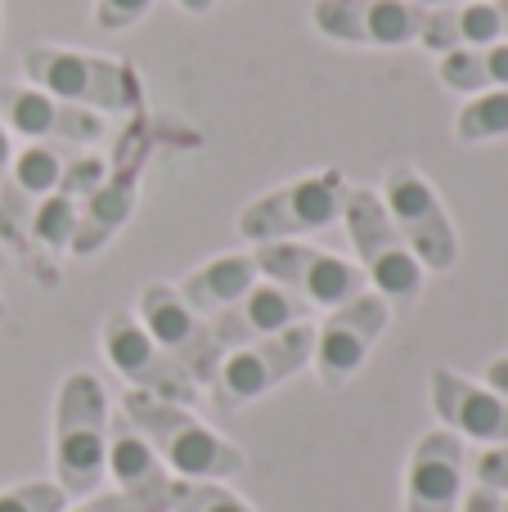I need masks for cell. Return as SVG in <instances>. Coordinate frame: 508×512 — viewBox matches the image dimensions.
<instances>
[{"label":"cell","instance_id":"11","mask_svg":"<svg viewBox=\"0 0 508 512\" xmlns=\"http://www.w3.org/2000/svg\"><path fill=\"white\" fill-rule=\"evenodd\" d=\"M99 342H104V360L131 382V391H149V396L171 400V405H194L198 391H203L158 342H153L149 328H144L135 315H126V310H113V315L104 319Z\"/></svg>","mask_w":508,"mask_h":512},{"label":"cell","instance_id":"25","mask_svg":"<svg viewBox=\"0 0 508 512\" xmlns=\"http://www.w3.org/2000/svg\"><path fill=\"white\" fill-rule=\"evenodd\" d=\"M167 512H257L243 495L225 490L221 481H185L171 477Z\"/></svg>","mask_w":508,"mask_h":512},{"label":"cell","instance_id":"36","mask_svg":"<svg viewBox=\"0 0 508 512\" xmlns=\"http://www.w3.org/2000/svg\"><path fill=\"white\" fill-rule=\"evenodd\" d=\"M0 315H5V292H0Z\"/></svg>","mask_w":508,"mask_h":512},{"label":"cell","instance_id":"3","mask_svg":"<svg viewBox=\"0 0 508 512\" xmlns=\"http://www.w3.org/2000/svg\"><path fill=\"white\" fill-rule=\"evenodd\" d=\"M108 391L95 373L63 378L54 400V481L68 499H86L108 477Z\"/></svg>","mask_w":508,"mask_h":512},{"label":"cell","instance_id":"35","mask_svg":"<svg viewBox=\"0 0 508 512\" xmlns=\"http://www.w3.org/2000/svg\"><path fill=\"white\" fill-rule=\"evenodd\" d=\"M500 5V18H504V41H508V0H495Z\"/></svg>","mask_w":508,"mask_h":512},{"label":"cell","instance_id":"15","mask_svg":"<svg viewBox=\"0 0 508 512\" xmlns=\"http://www.w3.org/2000/svg\"><path fill=\"white\" fill-rule=\"evenodd\" d=\"M428 391L446 432L482 445H508V396L491 391L486 382H473L464 373L446 369V364L428 373Z\"/></svg>","mask_w":508,"mask_h":512},{"label":"cell","instance_id":"26","mask_svg":"<svg viewBox=\"0 0 508 512\" xmlns=\"http://www.w3.org/2000/svg\"><path fill=\"white\" fill-rule=\"evenodd\" d=\"M68 495L59 481H23V486L0 490V512H63Z\"/></svg>","mask_w":508,"mask_h":512},{"label":"cell","instance_id":"20","mask_svg":"<svg viewBox=\"0 0 508 512\" xmlns=\"http://www.w3.org/2000/svg\"><path fill=\"white\" fill-rule=\"evenodd\" d=\"M311 319V301H302L293 288L284 283H252V292L243 301H234L225 315L212 319V333L221 337L225 351L234 346H248V342H261V337H275L293 324H306Z\"/></svg>","mask_w":508,"mask_h":512},{"label":"cell","instance_id":"5","mask_svg":"<svg viewBox=\"0 0 508 512\" xmlns=\"http://www.w3.org/2000/svg\"><path fill=\"white\" fill-rule=\"evenodd\" d=\"M342 198H347V176L342 171H311L302 180L270 189L252 198L239 212V239L248 243H288L302 234H320L333 221H342Z\"/></svg>","mask_w":508,"mask_h":512},{"label":"cell","instance_id":"1","mask_svg":"<svg viewBox=\"0 0 508 512\" xmlns=\"http://www.w3.org/2000/svg\"><path fill=\"white\" fill-rule=\"evenodd\" d=\"M23 77L27 86L45 90V95L63 99V104L90 108L99 117L104 113L131 117L144 108L140 72L126 59H108V54L68 50V45H27Z\"/></svg>","mask_w":508,"mask_h":512},{"label":"cell","instance_id":"29","mask_svg":"<svg viewBox=\"0 0 508 512\" xmlns=\"http://www.w3.org/2000/svg\"><path fill=\"white\" fill-rule=\"evenodd\" d=\"M63 512H135V504L126 495H117V490H113V495H99V490H95V495H86V504L63 508Z\"/></svg>","mask_w":508,"mask_h":512},{"label":"cell","instance_id":"10","mask_svg":"<svg viewBox=\"0 0 508 512\" xmlns=\"http://www.w3.org/2000/svg\"><path fill=\"white\" fill-rule=\"evenodd\" d=\"M387 324H392V306L374 288L351 297L347 306H333L329 319L315 328V351H311V364L324 387H347L365 369L369 351L387 333Z\"/></svg>","mask_w":508,"mask_h":512},{"label":"cell","instance_id":"2","mask_svg":"<svg viewBox=\"0 0 508 512\" xmlns=\"http://www.w3.org/2000/svg\"><path fill=\"white\" fill-rule=\"evenodd\" d=\"M122 414L140 427V436L158 450V459L167 463L176 477L185 481H230L243 472V450L234 441H225L216 427H207L203 418L189 414V405H171L149 391H126Z\"/></svg>","mask_w":508,"mask_h":512},{"label":"cell","instance_id":"17","mask_svg":"<svg viewBox=\"0 0 508 512\" xmlns=\"http://www.w3.org/2000/svg\"><path fill=\"white\" fill-rule=\"evenodd\" d=\"M104 176H108V162L99 158L95 149L72 153L63 176H59V185H54L50 194L41 198V207L32 212V239L45 243V248H54V252H68L72 234H77V225H81V212H86L90 194L104 185Z\"/></svg>","mask_w":508,"mask_h":512},{"label":"cell","instance_id":"23","mask_svg":"<svg viewBox=\"0 0 508 512\" xmlns=\"http://www.w3.org/2000/svg\"><path fill=\"white\" fill-rule=\"evenodd\" d=\"M437 81L468 99L486 95V90H504L508 86V41L437 54Z\"/></svg>","mask_w":508,"mask_h":512},{"label":"cell","instance_id":"21","mask_svg":"<svg viewBox=\"0 0 508 512\" xmlns=\"http://www.w3.org/2000/svg\"><path fill=\"white\" fill-rule=\"evenodd\" d=\"M504 41V18L495 0H464V5H437L423 9L419 41L428 54H450V50H473V45H495Z\"/></svg>","mask_w":508,"mask_h":512},{"label":"cell","instance_id":"31","mask_svg":"<svg viewBox=\"0 0 508 512\" xmlns=\"http://www.w3.org/2000/svg\"><path fill=\"white\" fill-rule=\"evenodd\" d=\"M486 387L500 391V396H508V355H500V360L486 364Z\"/></svg>","mask_w":508,"mask_h":512},{"label":"cell","instance_id":"37","mask_svg":"<svg viewBox=\"0 0 508 512\" xmlns=\"http://www.w3.org/2000/svg\"><path fill=\"white\" fill-rule=\"evenodd\" d=\"M504 512H508V495H504Z\"/></svg>","mask_w":508,"mask_h":512},{"label":"cell","instance_id":"7","mask_svg":"<svg viewBox=\"0 0 508 512\" xmlns=\"http://www.w3.org/2000/svg\"><path fill=\"white\" fill-rule=\"evenodd\" d=\"M378 198H383L392 225L401 230L405 248L414 252V261H419L423 270H437V274L455 270L459 230H455V221H450L441 194L428 185V176H423L414 162H392V167L383 171Z\"/></svg>","mask_w":508,"mask_h":512},{"label":"cell","instance_id":"19","mask_svg":"<svg viewBox=\"0 0 508 512\" xmlns=\"http://www.w3.org/2000/svg\"><path fill=\"white\" fill-rule=\"evenodd\" d=\"M140 162H144V144H140V131H131L122 140V162L113 167V176H104V185L90 194L86 212H81V225L72 234V248L77 256H95L131 221L135 212V189H140Z\"/></svg>","mask_w":508,"mask_h":512},{"label":"cell","instance_id":"13","mask_svg":"<svg viewBox=\"0 0 508 512\" xmlns=\"http://www.w3.org/2000/svg\"><path fill=\"white\" fill-rule=\"evenodd\" d=\"M0 117L9 135L23 144H63V149H90L108 140V122L90 108L63 104L36 86H0Z\"/></svg>","mask_w":508,"mask_h":512},{"label":"cell","instance_id":"4","mask_svg":"<svg viewBox=\"0 0 508 512\" xmlns=\"http://www.w3.org/2000/svg\"><path fill=\"white\" fill-rule=\"evenodd\" d=\"M342 225H347V239L356 248V265L365 270V279L374 283V292H383L387 306H414L423 292V265L414 261V252L405 248L401 230L392 225L378 189L369 185H347L342 198Z\"/></svg>","mask_w":508,"mask_h":512},{"label":"cell","instance_id":"9","mask_svg":"<svg viewBox=\"0 0 508 512\" xmlns=\"http://www.w3.org/2000/svg\"><path fill=\"white\" fill-rule=\"evenodd\" d=\"M135 319L149 328L153 342H158L198 387H207V382L216 378V369H221V360L230 355L221 346V337L212 333V319H203L198 310H189L185 301H180L176 283H149V288L140 292Z\"/></svg>","mask_w":508,"mask_h":512},{"label":"cell","instance_id":"16","mask_svg":"<svg viewBox=\"0 0 508 512\" xmlns=\"http://www.w3.org/2000/svg\"><path fill=\"white\" fill-rule=\"evenodd\" d=\"M464 477H468V450L464 436L437 432L419 436L405 472V512H459L464 504Z\"/></svg>","mask_w":508,"mask_h":512},{"label":"cell","instance_id":"33","mask_svg":"<svg viewBox=\"0 0 508 512\" xmlns=\"http://www.w3.org/2000/svg\"><path fill=\"white\" fill-rule=\"evenodd\" d=\"M176 5L185 9V14H198V18H203V14H212V9H216V0H176Z\"/></svg>","mask_w":508,"mask_h":512},{"label":"cell","instance_id":"34","mask_svg":"<svg viewBox=\"0 0 508 512\" xmlns=\"http://www.w3.org/2000/svg\"><path fill=\"white\" fill-rule=\"evenodd\" d=\"M414 5H423V9H437V5H464V0H414Z\"/></svg>","mask_w":508,"mask_h":512},{"label":"cell","instance_id":"18","mask_svg":"<svg viewBox=\"0 0 508 512\" xmlns=\"http://www.w3.org/2000/svg\"><path fill=\"white\" fill-rule=\"evenodd\" d=\"M108 472L117 481V495L131 499L135 512H167V463L158 459V450L144 441L140 427L126 414L108 418Z\"/></svg>","mask_w":508,"mask_h":512},{"label":"cell","instance_id":"14","mask_svg":"<svg viewBox=\"0 0 508 512\" xmlns=\"http://www.w3.org/2000/svg\"><path fill=\"white\" fill-rule=\"evenodd\" d=\"M72 153L77 149H63V144H23V149H14V162L0 180V239L5 243H14V248L32 243V212L59 185Z\"/></svg>","mask_w":508,"mask_h":512},{"label":"cell","instance_id":"24","mask_svg":"<svg viewBox=\"0 0 508 512\" xmlns=\"http://www.w3.org/2000/svg\"><path fill=\"white\" fill-rule=\"evenodd\" d=\"M508 135V86L473 95L455 113V140L459 144H491Z\"/></svg>","mask_w":508,"mask_h":512},{"label":"cell","instance_id":"30","mask_svg":"<svg viewBox=\"0 0 508 512\" xmlns=\"http://www.w3.org/2000/svg\"><path fill=\"white\" fill-rule=\"evenodd\" d=\"M459 508L464 512H504V495H495V490H486V486H473Z\"/></svg>","mask_w":508,"mask_h":512},{"label":"cell","instance_id":"28","mask_svg":"<svg viewBox=\"0 0 508 512\" xmlns=\"http://www.w3.org/2000/svg\"><path fill=\"white\" fill-rule=\"evenodd\" d=\"M477 486L495 490V495H508V445H491L482 459L473 463Z\"/></svg>","mask_w":508,"mask_h":512},{"label":"cell","instance_id":"32","mask_svg":"<svg viewBox=\"0 0 508 512\" xmlns=\"http://www.w3.org/2000/svg\"><path fill=\"white\" fill-rule=\"evenodd\" d=\"M9 162H14V135H9V126H5V117H0V180H5V171H9Z\"/></svg>","mask_w":508,"mask_h":512},{"label":"cell","instance_id":"12","mask_svg":"<svg viewBox=\"0 0 508 512\" xmlns=\"http://www.w3.org/2000/svg\"><path fill=\"white\" fill-rule=\"evenodd\" d=\"M311 23L320 36L356 50H401L419 41L423 5L414 0H315Z\"/></svg>","mask_w":508,"mask_h":512},{"label":"cell","instance_id":"6","mask_svg":"<svg viewBox=\"0 0 508 512\" xmlns=\"http://www.w3.org/2000/svg\"><path fill=\"white\" fill-rule=\"evenodd\" d=\"M311 351H315V324H293L275 337L234 346L221 360L216 378L207 382L212 405L221 409V414H239L243 405L270 396V391L284 387L293 373H302L306 364H311Z\"/></svg>","mask_w":508,"mask_h":512},{"label":"cell","instance_id":"22","mask_svg":"<svg viewBox=\"0 0 508 512\" xmlns=\"http://www.w3.org/2000/svg\"><path fill=\"white\" fill-rule=\"evenodd\" d=\"M257 279H261L257 256L230 252V256H212V261H203L198 270H189L185 279L176 283V292L189 310H198L203 319H216V315H225L234 301L248 297Z\"/></svg>","mask_w":508,"mask_h":512},{"label":"cell","instance_id":"8","mask_svg":"<svg viewBox=\"0 0 508 512\" xmlns=\"http://www.w3.org/2000/svg\"><path fill=\"white\" fill-rule=\"evenodd\" d=\"M257 256V270L261 279L270 283H284V288H293L302 301H311V306H347L351 297H360V292L369 288L365 270H360L356 261H347V256L338 252H324V248H311V243H257L252 248Z\"/></svg>","mask_w":508,"mask_h":512},{"label":"cell","instance_id":"27","mask_svg":"<svg viewBox=\"0 0 508 512\" xmlns=\"http://www.w3.org/2000/svg\"><path fill=\"white\" fill-rule=\"evenodd\" d=\"M153 0H95V27L99 32H131L149 18Z\"/></svg>","mask_w":508,"mask_h":512}]
</instances>
